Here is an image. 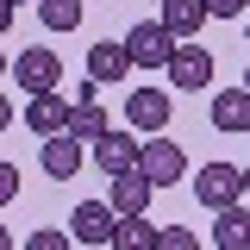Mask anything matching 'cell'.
Wrapping results in <instances>:
<instances>
[{"instance_id": "obj_1", "label": "cell", "mask_w": 250, "mask_h": 250, "mask_svg": "<svg viewBox=\"0 0 250 250\" xmlns=\"http://www.w3.org/2000/svg\"><path fill=\"white\" fill-rule=\"evenodd\" d=\"M194 200L207 207V213H225V207H238L244 200V169L238 163H207V169H194Z\"/></svg>"}, {"instance_id": "obj_2", "label": "cell", "mask_w": 250, "mask_h": 250, "mask_svg": "<svg viewBox=\"0 0 250 250\" xmlns=\"http://www.w3.org/2000/svg\"><path fill=\"white\" fill-rule=\"evenodd\" d=\"M138 175L150 188H175L188 175V150L169 138V131H156V138H144V156H138Z\"/></svg>"}, {"instance_id": "obj_3", "label": "cell", "mask_w": 250, "mask_h": 250, "mask_svg": "<svg viewBox=\"0 0 250 250\" xmlns=\"http://www.w3.org/2000/svg\"><path fill=\"white\" fill-rule=\"evenodd\" d=\"M125 50H131V69H169L175 38L163 19H138V25H125Z\"/></svg>"}, {"instance_id": "obj_4", "label": "cell", "mask_w": 250, "mask_h": 250, "mask_svg": "<svg viewBox=\"0 0 250 250\" xmlns=\"http://www.w3.org/2000/svg\"><path fill=\"white\" fill-rule=\"evenodd\" d=\"M13 82L25 88V100H31V94H57L62 57L50 50V44H31V50H19V57H13Z\"/></svg>"}, {"instance_id": "obj_5", "label": "cell", "mask_w": 250, "mask_h": 250, "mask_svg": "<svg viewBox=\"0 0 250 250\" xmlns=\"http://www.w3.org/2000/svg\"><path fill=\"white\" fill-rule=\"evenodd\" d=\"M88 150H94V169H100V175L113 182V175H131V169H138V156H144V144H138V138H131L125 125H113V131H106L100 144H88Z\"/></svg>"}, {"instance_id": "obj_6", "label": "cell", "mask_w": 250, "mask_h": 250, "mask_svg": "<svg viewBox=\"0 0 250 250\" xmlns=\"http://www.w3.org/2000/svg\"><path fill=\"white\" fill-rule=\"evenodd\" d=\"M169 119H175V106H169V94H163V88H131V94H125V125H131V131L156 138Z\"/></svg>"}, {"instance_id": "obj_7", "label": "cell", "mask_w": 250, "mask_h": 250, "mask_svg": "<svg viewBox=\"0 0 250 250\" xmlns=\"http://www.w3.org/2000/svg\"><path fill=\"white\" fill-rule=\"evenodd\" d=\"M169 75H175V88H182V94H200L207 82H213V50H207V44H194V38H188V44H175Z\"/></svg>"}, {"instance_id": "obj_8", "label": "cell", "mask_w": 250, "mask_h": 250, "mask_svg": "<svg viewBox=\"0 0 250 250\" xmlns=\"http://www.w3.org/2000/svg\"><path fill=\"white\" fill-rule=\"evenodd\" d=\"M113 225H119V213H113L106 200H82V207L69 213V238H75V244H113Z\"/></svg>"}, {"instance_id": "obj_9", "label": "cell", "mask_w": 250, "mask_h": 250, "mask_svg": "<svg viewBox=\"0 0 250 250\" xmlns=\"http://www.w3.org/2000/svg\"><path fill=\"white\" fill-rule=\"evenodd\" d=\"M69 113H75V106H69L62 94H31V100H25V131L62 138V131H69Z\"/></svg>"}, {"instance_id": "obj_10", "label": "cell", "mask_w": 250, "mask_h": 250, "mask_svg": "<svg viewBox=\"0 0 250 250\" xmlns=\"http://www.w3.org/2000/svg\"><path fill=\"white\" fill-rule=\"evenodd\" d=\"M150 194L156 188L131 169V175H113V182H106V207H113L119 219H138V213H150Z\"/></svg>"}, {"instance_id": "obj_11", "label": "cell", "mask_w": 250, "mask_h": 250, "mask_svg": "<svg viewBox=\"0 0 250 250\" xmlns=\"http://www.w3.org/2000/svg\"><path fill=\"white\" fill-rule=\"evenodd\" d=\"M82 163H88V150H82V138H44V175L50 182H75L82 175Z\"/></svg>"}, {"instance_id": "obj_12", "label": "cell", "mask_w": 250, "mask_h": 250, "mask_svg": "<svg viewBox=\"0 0 250 250\" xmlns=\"http://www.w3.org/2000/svg\"><path fill=\"white\" fill-rule=\"evenodd\" d=\"M88 75L100 82V88L131 75V50H125V38H100V44H94V50H88Z\"/></svg>"}, {"instance_id": "obj_13", "label": "cell", "mask_w": 250, "mask_h": 250, "mask_svg": "<svg viewBox=\"0 0 250 250\" xmlns=\"http://www.w3.org/2000/svg\"><path fill=\"white\" fill-rule=\"evenodd\" d=\"M213 131H250V94H244V82L213 94Z\"/></svg>"}, {"instance_id": "obj_14", "label": "cell", "mask_w": 250, "mask_h": 250, "mask_svg": "<svg viewBox=\"0 0 250 250\" xmlns=\"http://www.w3.org/2000/svg\"><path fill=\"white\" fill-rule=\"evenodd\" d=\"M207 19H213V13H207V0H163V25H169L175 44H188Z\"/></svg>"}, {"instance_id": "obj_15", "label": "cell", "mask_w": 250, "mask_h": 250, "mask_svg": "<svg viewBox=\"0 0 250 250\" xmlns=\"http://www.w3.org/2000/svg\"><path fill=\"white\" fill-rule=\"evenodd\" d=\"M213 244L219 250H250V207L244 200L225 207V213H213Z\"/></svg>"}, {"instance_id": "obj_16", "label": "cell", "mask_w": 250, "mask_h": 250, "mask_svg": "<svg viewBox=\"0 0 250 250\" xmlns=\"http://www.w3.org/2000/svg\"><path fill=\"white\" fill-rule=\"evenodd\" d=\"M156 231H163V225H156L150 213L119 219V225H113V244H106V250H156Z\"/></svg>"}, {"instance_id": "obj_17", "label": "cell", "mask_w": 250, "mask_h": 250, "mask_svg": "<svg viewBox=\"0 0 250 250\" xmlns=\"http://www.w3.org/2000/svg\"><path fill=\"white\" fill-rule=\"evenodd\" d=\"M106 131H113V119L100 113V100H82V106L69 113V138H82V144H100Z\"/></svg>"}, {"instance_id": "obj_18", "label": "cell", "mask_w": 250, "mask_h": 250, "mask_svg": "<svg viewBox=\"0 0 250 250\" xmlns=\"http://www.w3.org/2000/svg\"><path fill=\"white\" fill-rule=\"evenodd\" d=\"M38 19H44V31H75L82 25V0H38Z\"/></svg>"}, {"instance_id": "obj_19", "label": "cell", "mask_w": 250, "mask_h": 250, "mask_svg": "<svg viewBox=\"0 0 250 250\" xmlns=\"http://www.w3.org/2000/svg\"><path fill=\"white\" fill-rule=\"evenodd\" d=\"M25 250H75V238H69L62 225H38V231L25 238Z\"/></svg>"}, {"instance_id": "obj_20", "label": "cell", "mask_w": 250, "mask_h": 250, "mask_svg": "<svg viewBox=\"0 0 250 250\" xmlns=\"http://www.w3.org/2000/svg\"><path fill=\"white\" fill-rule=\"evenodd\" d=\"M156 250H200V238H194L188 225H163V231H156Z\"/></svg>"}, {"instance_id": "obj_21", "label": "cell", "mask_w": 250, "mask_h": 250, "mask_svg": "<svg viewBox=\"0 0 250 250\" xmlns=\"http://www.w3.org/2000/svg\"><path fill=\"white\" fill-rule=\"evenodd\" d=\"M6 200H19V169H13V163H0V207H6Z\"/></svg>"}, {"instance_id": "obj_22", "label": "cell", "mask_w": 250, "mask_h": 250, "mask_svg": "<svg viewBox=\"0 0 250 250\" xmlns=\"http://www.w3.org/2000/svg\"><path fill=\"white\" fill-rule=\"evenodd\" d=\"M207 13H213V19H238V13H250L244 0H207Z\"/></svg>"}, {"instance_id": "obj_23", "label": "cell", "mask_w": 250, "mask_h": 250, "mask_svg": "<svg viewBox=\"0 0 250 250\" xmlns=\"http://www.w3.org/2000/svg\"><path fill=\"white\" fill-rule=\"evenodd\" d=\"M13 13H19V6H13V0H0V38L13 31Z\"/></svg>"}, {"instance_id": "obj_24", "label": "cell", "mask_w": 250, "mask_h": 250, "mask_svg": "<svg viewBox=\"0 0 250 250\" xmlns=\"http://www.w3.org/2000/svg\"><path fill=\"white\" fill-rule=\"evenodd\" d=\"M13 119H19V113H13V100L0 94V131H13Z\"/></svg>"}, {"instance_id": "obj_25", "label": "cell", "mask_w": 250, "mask_h": 250, "mask_svg": "<svg viewBox=\"0 0 250 250\" xmlns=\"http://www.w3.org/2000/svg\"><path fill=\"white\" fill-rule=\"evenodd\" d=\"M0 250H19V244H13V231H6V225H0Z\"/></svg>"}, {"instance_id": "obj_26", "label": "cell", "mask_w": 250, "mask_h": 250, "mask_svg": "<svg viewBox=\"0 0 250 250\" xmlns=\"http://www.w3.org/2000/svg\"><path fill=\"white\" fill-rule=\"evenodd\" d=\"M0 75H13V62H6V50H0Z\"/></svg>"}, {"instance_id": "obj_27", "label": "cell", "mask_w": 250, "mask_h": 250, "mask_svg": "<svg viewBox=\"0 0 250 250\" xmlns=\"http://www.w3.org/2000/svg\"><path fill=\"white\" fill-rule=\"evenodd\" d=\"M244 200H250V169H244Z\"/></svg>"}, {"instance_id": "obj_28", "label": "cell", "mask_w": 250, "mask_h": 250, "mask_svg": "<svg viewBox=\"0 0 250 250\" xmlns=\"http://www.w3.org/2000/svg\"><path fill=\"white\" fill-rule=\"evenodd\" d=\"M13 6H38V0H13Z\"/></svg>"}, {"instance_id": "obj_29", "label": "cell", "mask_w": 250, "mask_h": 250, "mask_svg": "<svg viewBox=\"0 0 250 250\" xmlns=\"http://www.w3.org/2000/svg\"><path fill=\"white\" fill-rule=\"evenodd\" d=\"M244 94H250V69H244Z\"/></svg>"}, {"instance_id": "obj_30", "label": "cell", "mask_w": 250, "mask_h": 250, "mask_svg": "<svg viewBox=\"0 0 250 250\" xmlns=\"http://www.w3.org/2000/svg\"><path fill=\"white\" fill-rule=\"evenodd\" d=\"M150 6H163V0H150Z\"/></svg>"}, {"instance_id": "obj_31", "label": "cell", "mask_w": 250, "mask_h": 250, "mask_svg": "<svg viewBox=\"0 0 250 250\" xmlns=\"http://www.w3.org/2000/svg\"><path fill=\"white\" fill-rule=\"evenodd\" d=\"M244 6H250V0H244Z\"/></svg>"}, {"instance_id": "obj_32", "label": "cell", "mask_w": 250, "mask_h": 250, "mask_svg": "<svg viewBox=\"0 0 250 250\" xmlns=\"http://www.w3.org/2000/svg\"><path fill=\"white\" fill-rule=\"evenodd\" d=\"M244 138H250V131H244Z\"/></svg>"}]
</instances>
